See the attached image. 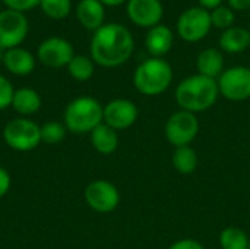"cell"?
Listing matches in <instances>:
<instances>
[{
  "label": "cell",
  "instance_id": "17",
  "mask_svg": "<svg viewBox=\"0 0 250 249\" xmlns=\"http://www.w3.org/2000/svg\"><path fill=\"white\" fill-rule=\"evenodd\" d=\"M196 68L199 75L217 79L224 72V56L217 48H205L198 54Z\"/></svg>",
  "mask_w": 250,
  "mask_h": 249
},
{
  "label": "cell",
  "instance_id": "34",
  "mask_svg": "<svg viewBox=\"0 0 250 249\" xmlns=\"http://www.w3.org/2000/svg\"><path fill=\"white\" fill-rule=\"evenodd\" d=\"M4 53H6V50H4L3 47H0V63H3V59H4Z\"/></svg>",
  "mask_w": 250,
  "mask_h": 249
},
{
  "label": "cell",
  "instance_id": "33",
  "mask_svg": "<svg viewBox=\"0 0 250 249\" xmlns=\"http://www.w3.org/2000/svg\"><path fill=\"white\" fill-rule=\"evenodd\" d=\"M104 6H119V4H122V3H125V1H127V0H100Z\"/></svg>",
  "mask_w": 250,
  "mask_h": 249
},
{
  "label": "cell",
  "instance_id": "25",
  "mask_svg": "<svg viewBox=\"0 0 250 249\" xmlns=\"http://www.w3.org/2000/svg\"><path fill=\"white\" fill-rule=\"evenodd\" d=\"M40 7L51 19H64L72 9L70 0H40Z\"/></svg>",
  "mask_w": 250,
  "mask_h": 249
},
{
  "label": "cell",
  "instance_id": "14",
  "mask_svg": "<svg viewBox=\"0 0 250 249\" xmlns=\"http://www.w3.org/2000/svg\"><path fill=\"white\" fill-rule=\"evenodd\" d=\"M173 43H174V37H173L171 29L161 23L149 28V31L145 37L146 50L152 57L166 56L171 50Z\"/></svg>",
  "mask_w": 250,
  "mask_h": 249
},
{
  "label": "cell",
  "instance_id": "31",
  "mask_svg": "<svg viewBox=\"0 0 250 249\" xmlns=\"http://www.w3.org/2000/svg\"><path fill=\"white\" fill-rule=\"evenodd\" d=\"M229 7L233 10H248L250 7V0H229Z\"/></svg>",
  "mask_w": 250,
  "mask_h": 249
},
{
  "label": "cell",
  "instance_id": "18",
  "mask_svg": "<svg viewBox=\"0 0 250 249\" xmlns=\"http://www.w3.org/2000/svg\"><path fill=\"white\" fill-rule=\"evenodd\" d=\"M250 45V31L243 26H231L224 29L220 37V47L223 51L237 54Z\"/></svg>",
  "mask_w": 250,
  "mask_h": 249
},
{
  "label": "cell",
  "instance_id": "15",
  "mask_svg": "<svg viewBox=\"0 0 250 249\" xmlns=\"http://www.w3.org/2000/svg\"><path fill=\"white\" fill-rule=\"evenodd\" d=\"M76 18L83 28L95 32L104 25V4L100 0H81L76 6Z\"/></svg>",
  "mask_w": 250,
  "mask_h": 249
},
{
  "label": "cell",
  "instance_id": "35",
  "mask_svg": "<svg viewBox=\"0 0 250 249\" xmlns=\"http://www.w3.org/2000/svg\"><path fill=\"white\" fill-rule=\"evenodd\" d=\"M249 249H250V244H249Z\"/></svg>",
  "mask_w": 250,
  "mask_h": 249
},
{
  "label": "cell",
  "instance_id": "19",
  "mask_svg": "<svg viewBox=\"0 0 250 249\" xmlns=\"http://www.w3.org/2000/svg\"><path fill=\"white\" fill-rule=\"evenodd\" d=\"M91 144L95 151L104 156L113 154L119 147V135L117 131L105 125L104 122L100 123L91 134Z\"/></svg>",
  "mask_w": 250,
  "mask_h": 249
},
{
  "label": "cell",
  "instance_id": "12",
  "mask_svg": "<svg viewBox=\"0 0 250 249\" xmlns=\"http://www.w3.org/2000/svg\"><path fill=\"white\" fill-rule=\"evenodd\" d=\"M138 119V107L127 98H116L104 106L103 122L114 131H125L135 125Z\"/></svg>",
  "mask_w": 250,
  "mask_h": 249
},
{
  "label": "cell",
  "instance_id": "6",
  "mask_svg": "<svg viewBox=\"0 0 250 249\" xmlns=\"http://www.w3.org/2000/svg\"><path fill=\"white\" fill-rule=\"evenodd\" d=\"M212 26L209 10L193 6L186 9L177 19V32L186 43H198L204 40Z\"/></svg>",
  "mask_w": 250,
  "mask_h": 249
},
{
  "label": "cell",
  "instance_id": "3",
  "mask_svg": "<svg viewBox=\"0 0 250 249\" xmlns=\"http://www.w3.org/2000/svg\"><path fill=\"white\" fill-rule=\"evenodd\" d=\"M173 81V69L163 57H151L142 62L133 73L135 88L148 97L166 92Z\"/></svg>",
  "mask_w": 250,
  "mask_h": 249
},
{
  "label": "cell",
  "instance_id": "26",
  "mask_svg": "<svg viewBox=\"0 0 250 249\" xmlns=\"http://www.w3.org/2000/svg\"><path fill=\"white\" fill-rule=\"evenodd\" d=\"M211 15V22L214 26L220 28V29H229L233 26L234 22V12L231 7L227 6H218L212 10H209Z\"/></svg>",
  "mask_w": 250,
  "mask_h": 249
},
{
  "label": "cell",
  "instance_id": "22",
  "mask_svg": "<svg viewBox=\"0 0 250 249\" xmlns=\"http://www.w3.org/2000/svg\"><path fill=\"white\" fill-rule=\"evenodd\" d=\"M66 68H67L69 75L73 79L85 82L92 78L94 70H95V63L91 57L81 54V56H73V59L69 62Z\"/></svg>",
  "mask_w": 250,
  "mask_h": 249
},
{
  "label": "cell",
  "instance_id": "23",
  "mask_svg": "<svg viewBox=\"0 0 250 249\" xmlns=\"http://www.w3.org/2000/svg\"><path fill=\"white\" fill-rule=\"evenodd\" d=\"M249 235L239 227H226L220 235L221 249H249Z\"/></svg>",
  "mask_w": 250,
  "mask_h": 249
},
{
  "label": "cell",
  "instance_id": "20",
  "mask_svg": "<svg viewBox=\"0 0 250 249\" xmlns=\"http://www.w3.org/2000/svg\"><path fill=\"white\" fill-rule=\"evenodd\" d=\"M41 103H42L41 95L35 90L25 87V88L15 90L10 107H13V110L19 113L22 117H26L35 114L41 109Z\"/></svg>",
  "mask_w": 250,
  "mask_h": 249
},
{
  "label": "cell",
  "instance_id": "9",
  "mask_svg": "<svg viewBox=\"0 0 250 249\" xmlns=\"http://www.w3.org/2000/svg\"><path fill=\"white\" fill-rule=\"evenodd\" d=\"M83 197L89 208L103 214L114 211L120 204L119 189L116 188V185L104 179L92 181L85 188Z\"/></svg>",
  "mask_w": 250,
  "mask_h": 249
},
{
  "label": "cell",
  "instance_id": "2",
  "mask_svg": "<svg viewBox=\"0 0 250 249\" xmlns=\"http://www.w3.org/2000/svg\"><path fill=\"white\" fill-rule=\"evenodd\" d=\"M176 103L180 110L201 113L209 110L220 97L217 79L204 75H192L185 78L176 88Z\"/></svg>",
  "mask_w": 250,
  "mask_h": 249
},
{
  "label": "cell",
  "instance_id": "10",
  "mask_svg": "<svg viewBox=\"0 0 250 249\" xmlns=\"http://www.w3.org/2000/svg\"><path fill=\"white\" fill-rule=\"evenodd\" d=\"M28 21L23 13L16 10L0 12V47L4 50L19 47L28 34Z\"/></svg>",
  "mask_w": 250,
  "mask_h": 249
},
{
  "label": "cell",
  "instance_id": "24",
  "mask_svg": "<svg viewBox=\"0 0 250 249\" xmlns=\"http://www.w3.org/2000/svg\"><path fill=\"white\" fill-rule=\"evenodd\" d=\"M67 134V128L62 122L50 120L41 125V142H45L48 145L60 144Z\"/></svg>",
  "mask_w": 250,
  "mask_h": 249
},
{
  "label": "cell",
  "instance_id": "11",
  "mask_svg": "<svg viewBox=\"0 0 250 249\" xmlns=\"http://www.w3.org/2000/svg\"><path fill=\"white\" fill-rule=\"evenodd\" d=\"M37 56L42 65L57 69L67 66L69 62L73 59L75 53L72 44L67 40L60 37H50L40 44Z\"/></svg>",
  "mask_w": 250,
  "mask_h": 249
},
{
  "label": "cell",
  "instance_id": "13",
  "mask_svg": "<svg viewBox=\"0 0 250 249\" xmlns=\"http://www.w3.org/2000/svg\"><path fill=\"white\" fill-rule=\"evenodd\" d=\"M129 19L142 28H152L163 19V4L160 0H127Z\"/></svg>",
  "mask_w": 250,
  "mask_h": 249
},
{
  "label": "cell",
  "instance_id": "8",
  "mask_svg": "<svg viewBox=\"0 0 250 249\" xmlns=\"http://www.w3.org/2000/svg\"><path fill=\"white\" fill-rule=\"evenodd\" d=\"M217 84L220 94L227 100L246 101L250 98V68H230L220 75Z\"/></svg>",
  "mask_w": 250,
  "mask_h": 249
},
{
  "label": "cell",
  "instance_id": "4",
  "mask_svg": "<svg viewBox=\"0 0 250 249\" xmlns=\"http://www.w3.org/2000/svg\"><path fill=\"white\" fill-rule=\"evenodd\" d=\"M104 107L92 97L83 95L72 100L63 113V123L72 134H91L103 123Z\"/></svg>",
  "mask_w": 250,
  "mask_h": 249
},
{
  "label": "cell",
  "instance_id": "27",
  "mask_svg": "<svg viewBox=\"0 0 250 249\" xmlns=\"http://www.w3.org/2000/svg\"><path fill=\"white\" fill-rule=\"evenodd\" d=\"M13 85L10 84V81L0 75V110H6L7 107L12 106V100H13Z\"/></svg>",
  "mask_w": 250,
  "mask_h": 249
},
{
  "label": "cell",
  "instance_id": "16",
  "mask_svg": "<svg viewBox=\"0 0 250 249\" xmlns=\"http://www.w3.org/2000/svg\"><path fill=\"white\" fill-rule=\"evenodd\" d=\"M3 65L10 73L18 76H26L35 69V59L28 50L22 47H15L6 50Z\"/></svg>",
  "mask_w": 250,
  "mask_h": 249
},
{
  "label": "cell",
  "instance_id": "30",
  "mask_svg": "<svg viewBox=\"0 0 250 249\" xmlns=\"http://www.w3.org/2000/svg\"><path fill=\"white\" fill-rule=\"evenodd\" d=\"M168 249H205V247L195 239H180L174 242Z\"/></svg>",
  "mask_w": 250,
  "mask_h": 249
},
{
  "label": "cell",
  "instance_id": "1",
  "mask_svg": "<svg viewBox=\"0 0 250 249\" xmlns=\"http://www.w3.org/2000/svg\"><path fill=\"white\" fill-rule=\"evenodd\" d=\"M135 48L130 31L122 23H104L91 40V59L103 68H117L126 63Z\"/></svg>",
  "mask_w": 250,
  "mask_h": 249
},
{
  "label": "cell",
  "instance_id": "29",
  "mask_svg": "<svg viewBox=\"0 0 250 249\" xmlns=\"http://www.w3.org/2000/svg\"><path fill=\"white\" fill-rule=\"evenodd\" d=\"M10 185H12V178L9 172L3 166H0V198H3L9 192Z\"/></svg>",
  "mask_w": 250,
  "mask_h": 249
},
{
  "label": "cell",
  "instance_id": "32",
  "mask_svg": "<svg viewBox=\"0 0 250 249\" xmlns=\"http://www.w3.org/2000/svg\"><path fill=\"white\" fill-rule=\"evenodd\" d=\"M199 1V6L207 9V10H212L218 6H221L223 0H198Z\"/></svg>",
  "mask_w": 250,
  "mask_h": 249
},
{
  "label": "cell",
  "instance_id": "21",
  "mask_svg": "<svg viewBox=\"0 0 250 249\" xmlns=\"http://www.w3.org/2000/svg\"><path fill=\"white\" fill-rule=\"evenodd\" d=\"M173 167L182 175H190L198 167V154L190 145L177 147L171 156Z\"/></svg>",
  "mask_w": 250,
  "mask_h": 249
},
{
  "label": "cell",
  "instance_id": "28",
  "mask_svg": "<svg viewBox=\"0 0 250 249\" xmlns=\"http://www.w3.org/2000/svg\"><path fill=\"white\" fill-rule=\"evenodd\" d=\"M3 3L7 6V9L23 13L26 10H31L35 6H38L40 0H3Z\"/></svg>",
  "mask_w": 250,
  "mask_h": 249
},
{
  "label": "cell",
  "instance_id": "5",
  "mask_svg": "<svg viewBox=\"0 0 250 249\" xmlns=\"http://www.w3.org/2000/svg\"><path fill=\"white\" fill-rule=\"evenodd\" d=\"M3 141L15 151H31L41 144V126L26 117H16L3 128Z\"/></svg>",
  "mask_w": 250,
  "mask_h": 249
},
{
  "label": "cell",
  "instance_id": "7",
  "mask_svg": "<svg viewBox=\"0 0 250 249\" xmlns=\"http://www.w3.org/2000/svg\"><path fill=\"white\" fill-rule=\"evenodd\" d=\"M199 132V120L195 113L179 110L173 113L164 128V134L167 141L177 147L190 145V142L196 138Z\"/></svg>",
  "mask_w": 250,
  "mask_h": 249
}]
</instances>
